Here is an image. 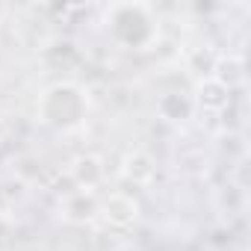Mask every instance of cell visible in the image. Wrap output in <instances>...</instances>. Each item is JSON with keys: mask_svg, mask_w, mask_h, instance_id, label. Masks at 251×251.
Here are the masks:
<instances>
[{"mask_svg": "<svg viewBox=\"0 0 251 251\" xmlns=\"http://www.w3.org/2000/svg\"><path fill=\"white\" fill-rule=\"evenodd\" d=\"M106 27L124 50H145L157 39V18L145 3H112L106 9Z\"/></svg>", "mask_w": 251, "mask_h": 251, "instance_id": "obj_2", "label": "cell"}, {"mask_svg": "<svg viewBox=\"0 0 251 251\" xmlns=\"http://www.w3.org/2000/svg\"><path fill=\"white\" fill-rule=\"evenodd\" d=\"M121 175L127 177V180H133L136 186H145L154 177V160H151V154H145V151L127 154V157H124V166H121Z\"/></svg>", "mask_w": 251, "mask_h": 251, "instance_id": "obj_7", "label": "cell"}, {"mask_svg": "<svg viewBox=\"0 0 251 251\" xmlns=\"http://www.w3.org/2000/svg\"><path fill=\"white\" fill-rule=\"evenodd\" d=\"M71 175H74V180H77V189H92V192H95V186L103 180V166H100L98 157H80V160L74 163Z\"/></svg>", "mask_w": 251, "mask_h": 251, "instance_id": "obj_8", "label": "cell"}, {"mask_svg": "<svg viewBox=\"0 0 251 251\" xmlns=\"http://www.w3.org/2000/svg\"><path fill=\"white\" fill-rule=\"evenodd\" d=\"M192 103H195V109H204V112H222L230 103V86H225L216 74H204L195 83Z\"/></svg>", "mask_w": 251, "mask_h": 251, "instance_id": "obj_5", "label": "cell"}, {"mask_svg": "<svg viewBox=\"0 0 251 251\" xmlns=\"http://www.w3.org/2000/svg\"><path fill=\"white\" fill-rule=\"evenodd\" d=\"M98 216L109 227L124 230V227L136 225V219H139V201L133 195H127V192H112L106 201H100V213Z\"/></svg>", "mask_w": 251, "mask_h": 251, "instance_id": "obj_3", "label": "cell"}, {"mask_svg": "<svg viewBox=\"0 0 251 251\" xmlns=\"http://www.w3.org/2000/svg\"><path fill=\"white\" fill-rule=\"evenodd\" d=\"M59 213H62V219L71 222V225H89V222L98 219L100 201H98V195H95L92 189H74V192H68V195L62 198Z\"/></svg>", "mask_w": 251, "mask_h": 251, "instance_id": "obj_4", "label": "cell"}, {"mask_svg": "<svg viewBox=\"0 0 251 251\" xmlns=\"http://www.w3.org/2000/svg\"><path fill=\"white\" fill-rule=\"evenodd\" d=\"M157 112L163 121L169 124H183L195 115V103H192V95H183V92H166L157 98Z\"/></svg>", "mask_w": 251, "mask_h": 251, "instance_id": "obj_6", "label": "cell"}, {"mask_svg": "<svg viewBox=\"0 0 251 251\" xmlns=\"http://www.w3.org/2000/svg\"><path fill=\"white\" fill-rule=\"evenodd\" d=\"M36 109L42 124L59 133H74L89 118V92L74 80H56L39 95Z\"/></svg>", "mask_w": 251, "mask_h": 251, "instance_id": "obj_1", "label": "cell"}]
</instances>
